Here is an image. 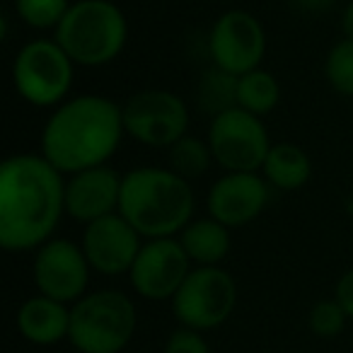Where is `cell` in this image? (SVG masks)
<instances>
[{"mask_svg": "<svg viewBox=\"0 0 353 353\" xmlns=\"http://www.w3.org/2000/svg\"><path fill=\"white\" fill-rule=\"evenodd\" d=\"M230 232V228L218 223L216 218L206 216L194 218L176 237H179V242H182L184 252H187L194 266H221L223 259L232 250Z\"/></svg>", "mask_w": 353, "mask_h": 353, "instance_id": "obj_17", "label": "cell"}, {"mask_svg": "<svg viewBox=\"0 0 353 353\" xmlns=\"http://www.w3.org/2000/svg\"><path fill=\"white\" fill-rule=\"evenodd\" d=\"M162 353H211V346L201 332L189 327H179L167 336Z\"/></svg>", "mask_w": 353, "mask_h": 353, "instance_id": "obj_25", "label": "cell"}, {"mask_svg": "<svg viewBox=\"0 0 353 353\" xmlns=\"http://www.w3.org/2000/svg\"><path fill=\"white\" fill-rule=\"evenodd\" d=\"M136 327V305L121 290H94L70 305L68 341L80 353H121Z\"/></svg>", "mask_w": 353, "mask_h": 353, "instance_id": "obj_5", "label": "cell"}, {"mask_svg": "<svg viewBox=\"0 0 353 353\" xmlns=\"http://www.w3.org/2000/svg\"><path fill=\"white\" fill-rule=\"evenodd\" d=\"M208 54L216 68L232 75H245L261 68L266 56V30L250 10H225L211 27Z\"/></svg>", "mask_w": 353, "mask_h": 353, "instance_id": "obj_10", "label": "cell"}, {"mask_svg": "<svg viewBox=\"0 0 353 353\" xmlns=\"http://www.w3.org/2000/svg\"><path fill=\"white\" fill-rule=\"evenodd\" d=\"M237 75L228 73L223 68L211 65L208 70H203L196 85V104L203 114L208 117H218L225 114L230 109L237 107Z\"/></svg>", "mask_w": 353, "mask_h": 353, "instance_id": "obj_20", "label": "cell"}, {"mask_svg": "<svg viewBox=\"0 0 353 353\" xmlns=\"http://www.w3.org/2000/svg\"><path fill=\"white\" fill-rule=\"evenodd\" d=\"M78 65L51 37L32 39L12 61V85L20 99L37 109H56L70 97Z\"/></svg>", "mask_w": 353, "mask_h": 353, "instance_id": "obj_6", "label": "cell"}, {"mask_svg": "<svg viewBox=\"0 0 353 353\" xmlns=\"http://www.w3.org/2000/svg\"><path fill=\"white\" fill-rule=\"evenodd\" d=\"M90 266L83 247L65 237H51L46 245L34 252L32 279L39 295L54 298L59 303L75 305L88 295Z\"/></svg>", "mask_w": 353, "mask_h": 353, "instance_id": "obj_11", "label": "cell"}, {"mask_svg": "<svg viewBox=\"0 0 353 353\" xmlns=\"http://www.w3.org/2000/svg\"><path fill=\"white\" fill-rule=\"evenodd\" d=\"M65 216V174L41 152H17L0 165V245L37 252Z\"/></svg>", "mask_w": 353, "mask_h": 353, "instance_id": "obj_1", "label": "cell"}, {"mask_svg": "<svg viewBox=\"0 0 353 353\" xmlns=\"http://www.w3.org/2000/svg\"><path fill=\"white\" fill-rule=\"evenodd\" d=\"M121 182L123 174L109 165L65 176V216L90 225L99 218L119 213Z\"/></svg>", "mask_w": 353, "mask_h": 353, "instance_id": "obj_15", "label": "cell"}, {"mask_svg": "<svg viewBox=\"0 0 353 353\" xmlns=\"http://www.w3.org/2000/svg\"><path fill=\"white\" fill-rule=\"evenodd\" d=\"M324 78L336 94L353 99V39L343 37L329 49L324 59Z\"/></svg>", "mask_w": 353, "mask_h": 353, "instance_id": "obj_23", "label": "cell"}, {"mask_svg": "<svg viewBox=\"0 0 353 353\" xmlns=\"http://www.w3.org/2000/svg\"><path fill=\"white\" fill-rule=\"evenodd\" d=\"M70 0H15V12L30 30L56 32L70 10Z\"/></svg>", "mask_w": 353, "mask_h": 353, "instance_id": "obj_22", "label": "cell"}, {"mask_svg": "<svg viewBox=\"0 0 353 353\" xmlns=\"http://www.w3.org/2000/svg\"><path fill=\"white\" fill-rule=\"evenodd\" d=\"M348 314L346 310L339 305L336 298L317 300V303L310 307L307 314V327L314 336L319 339H334L346 329Z\"/></svg>", "mask_w": 353, "mask_h": 353, "instance_id": "obj_24", "label": "cell"}, {"mask_svg": "<svg viewBox=\"0 0 353 353\" xmlns=\"http://www.w3.org/2000/svg\"><path fill=\"white\" fill-rule=\"evenodd\" d=\"M293 3L305 12H322L329 6H334V0H293Z\"/></svg>", "mask_w": 353, "mask_h": 353, "instance_id": "obj_27", "label": "cell"}, {"mask_svg": "<svg viewBox=\"0 0 353 353\" xmlns=\"http://www.w3.org/2000/svg\"><path fill=\"white\" fill-rule=\"evenodd\" d=\"M237 307V283L221 266H194L172 298V312L182 327L211 332L225 324Z\"/></svg>", "mask_w": 353, "mask_h": 353, "instance_id": "obj_7", "label": "cell"}, {"mask_svg": "<svg viewBox=\"0 0 353 353\" xmlns=\"http://www.w3.org/2000/svg\"><path fill=\"white\" fill-rule=\"evenodd\" d=\"M196 199L192 182L170 167H133L123 174L119 213L141 232L143 240L176 237L194 221Z\"/></svg>", "mask_w": 353, "mask_h": 353, "instance_id": "obj_3", "label": "cell"}, {"mask_svg": "<svg viewBox=\"0 0 353 353\" xmlns=\"http://www.w3.org/2000/svg\"><path fill=\"white\" fill-rule=\"evenodd\" d=\"M261 176L271 189L279 192H298L312 176V160L295 143H274L261 165Z\"/></svg>", "mask_w": 353, "mask_h": 353, "instance_id": "obj_18", "label": "cell"}, {"mask_svg": "<svg viewBox=\"0 0 353 353\" xmlns=\"http://www.w3.org/2000/svg\"><path fill=\"white\" fill-rule=\"evenodd\" d=\"M143 242L145 240L141 237V232L121 213H112L85 225L80 247L92 271L102 276H128Z\"/></svg>", "mask_w": 353, "mask_h": 353, "instance_id": "obj_14", "label": "cell"}, {"mask_svg": "<svg viewBox=\"0 0 353 353\" xmlns=\"http://www.w3.org/2000/svg\"><path fill=\"white\" fill-rule=\"evenodd\" d=\"M54 39L80 68L117 61L128 41V20L114 0H75Z\"/></svg>", "mask_w": 353, "mask_h": 353, "instance_id": "obj_4", "label": "cell"}, {"mask_svg": "<svg viewBox=\"0 0 353 353\" xmlns=\"http://www.w3.org/2000/svg\"><path fill=\"white\" fill-rule=\"evenodd\" d=\"M126 136L148 148L174 145L189 133L192 112L179 94L162 88L141 90L121 104Z\"/></svg>", "mask_w": 353, "mask_h": 353, "instance_id": "obj_8", "label": "cell"}, {"mask_svg": "<svg viewBox=\"0 0 353 353\" xmlns=\"http://www.w3.org/2000/svg\"><path fill=\"white\" fill-rule=\"evenodd\" d=\"M206 141L216 165L225 172H261L274 145L264 119L240 107L213 117Z\"/></svg>", "mask_w": 353, "mask_h": 353, "instance_id": "obj_9", "label": "cell"}, {"mask_svg": "<svg viewBox=\"0 0 353 353\" xmlns=\"http://www.w3.org/2000/svg\"><path fill=\"white\" fill-rule=\"evenodd\" d=\"M281 102V85L274 73L256 68L237 80V107L264 119Z\"/></svg>", "mask_w": 353, "mask_h": 353, "instance_id": "obj_19", "label": "cell"}, {"mask_svg": "<svg viewBox=\"0 0 353 353\" xmlns=\"http://www.w3.org/2000/svg\"><path fill=\"white\" fill-rule=\"evenodd\" d=\"M194 264L179 237L145 240L128 271L133 290L145 300H172L182 288Z\"/></svg>", "mask_w": 353, "mask_h": 353, "instance_id": "obj_12", "label": "cell"}, {"mask_svg": "<svg viewBox=\"0 0 353 353\" xmlns=\"http://www.w3.org/2000/svg\"><path fill=\"white\" fill-rule=\"evenodd\" d=\"M271 187L259 172H225L206 194V211L230 230L250 225L264 213Z\"/></svg>", "mask_w": 353, "mask_h": 353, "instance_id": "obj_13", "label": "cell"}, {"mask_svg": "<svg viewBox=\"0 0 353 353\" xmlns=\"http://www.w3.org/2000/svg\"><path fill=\"white\" fill-rule=\"evenodd\" d=\"M17 329L34 346H54L68 339L70 307L46 295L27 298L17 310Z\"/></svg>", "mask_w": 353, "mask_h": 353, "instance_id": "obj_16", "label": "cell"}, {"mask_svg": "<svg viewBox=\"0 0 353 353\" xmlns=\"http://www.w3.org/2000/svg\"><path fill=\"white\" fill-rule=\"evenodd\" d=\"M341 32L346 39H353V3H348L341 12Z\"/></svg>", "mask_w": 353, "mask_h": 353, "instance_id": "obj_28", "label": "cell"}, {"mask_svg": "<svg viewBox=\"0 0 353 353\" xmlns=\"http://www.w3.org/2000/svg\"><path fill=\"white\" fill-rule=\"evenodd\" d=\"M334 298H336L339 305L346 310L348 319H353V269H348L346 274H341V279L336 281Z\"/></svg>", "mask_w": 353, "mask_h": 353, "instance_id": "obj_26", "label": "cell"}, {"mask_svg": "<svg viewBox=\"0 0 353 353\" xmlns=\"http://www.w3.org/2000/svg\"><path fill=\"white\" fill-rule=\"evenodd\" d=\"M213 165H216V160H213V150L208 141L192 136V133L179 138L172 148H167V167L187 182L201 179Z\"/></svg>", "mask_w": 353, "mask_h": 353, "instance_id": "obj_21", "label": "cell"}, {"mask_svg": "<svg viewBox=\"0 0 353 353\" xmlns=\"http://www.w3.org/2000/svg\"><path fill=\"white\" fill-rule=\"evenodd\" d=\"M126 138L121 104L104 94H75L51 109L41 155L65 176L107 165Z\"/></svg>", "mask_w": 353, "mask_h": 353, "instance_id": "obj_2", "label": "cell"}]
</instances>
